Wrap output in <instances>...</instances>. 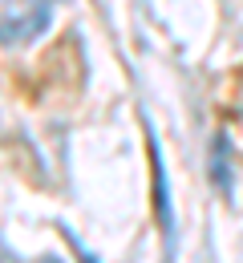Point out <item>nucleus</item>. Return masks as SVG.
I'll return each instance as SVG.
<instances>
[{
	"mask_svg": "<svg viewBox=\"0 0 243 263\" xmlns=\"http://www.w3.org/2000/svg\"><path fill=\"white\" fill-rule=\"evenodd\" d=\"M146 146H150V166H154V211H158V227L166 239V263H174V206H171V182H166V166L158 154V138L154 130H146Z\"/></svg>",
	"mask_w": 243,
	"mask_h": 263,
	"instance_id": "obj_1",
	"label": "nucleus"
},
{
	"mask_svg": "<svg viewBox=\"0 0 243 263\" xmlns=\"http://www.w3.org/2000/svg\"><path fill=\"white\" fill-rule=\"evenodd\" d=\"M49 16H53V0H36V8L29 4L25 12H16V16L0 21V41H4V45H21V41H33L36 33H45Z\"/></svg>",
	"mask_w": 243,
	"mask_h": 263,
	"instance_id": "obj_2",
	"label": "nucleus"
},
{
	"mask_svg": "<svg viewBox=\"0 0 243 263\" xmlns=\"http://www.w3.org/2000/svg\"><path fill=\"white\" fill-rule=\"evenodd\" d=\"M211 182H215V191L227 198L231 195V186H235V178H231V142H227V134H215V142H211Z\"/></svg>",
	"mask_w": 243,
	"mask_h": 263,
	"instance_id": "obj_3",
	"label": "nucleus"
},
{
	"mask_svg": "<svg viewBox=\"0 0 243 263\" xmlns=\"http://www.w3.org/2000/svg\"><path fill=\"white\" fill-rule=\"evenodd\" d=\"M61 231H65V227H61ZM65 239H69V243H73V251H77V259H81V263H98V259H94V255H89V251H85V247H81V239H77L73 231H65Z\"/></svg>",
	"mask_w": 243,
	"mask_h": 263,
	"instance_id": "obj_4",
	"label": "nucleus"
}]
</instances>
